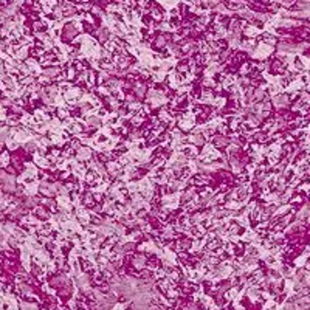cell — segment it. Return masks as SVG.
Masks as SVG:
<instances>
[{
  "instance_id": "obj_1",
  "label": "cell",
  "mask_w": 310,
  "mask_h": 310,
  "mask_svg": "<svg viewBox=\"0 0 310 310\" xmlns=\"http://www.w3.org/2000/svg\"><path fill=\"white\" fill-rule=\"evenodd\" d=\"M76 33H78V31H76L75 25H71V23H70V25H67V27H65V39H71Z\"/></svg>"
}]
</instances>
